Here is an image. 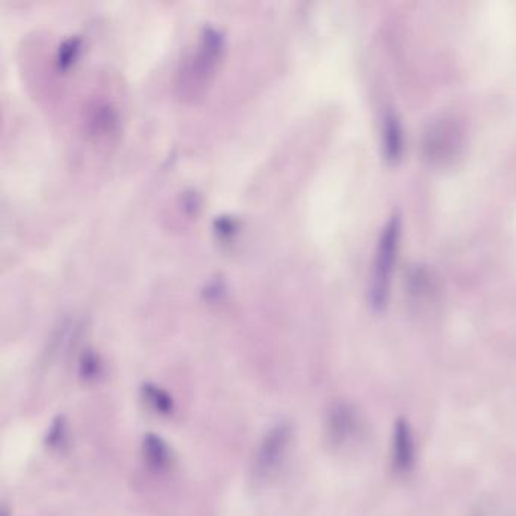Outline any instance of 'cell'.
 <instances>
[{
  "label": "cell",
  "mask_w": 516,
  "mask_h": 516,
  "mask_svg": "<svg viewBox=\"0 0 516 516\" xmlns=\"http://www.w3.org/2000/svg\"><path fill=\"white\" fill-rule=\"evenodd\" d=\"M143 397L151 409L161 415H170L174 409V402L169 392L151 383H145L143 386Z\"/></svg>",
  "instance_id": "52a82bcc"
},
{
  "label": "cell",
  "mask_w": 516,
  "mask_h": 516,
  "mask_svg": "<svg viewBox=\"0 0 516 516\" xmlns=\"http://www.w3.org/2000/svg\"><path fill=\"white\" fill-rule=\"evenodd\" d=\"M327 438L335 445L345 444L359 430V417L347 403L333 406L327 415Z\"/></svg>",
  "instance_id": "5b68a950"
},
{
  "label": "cell",
  "mask_w": 516,
  "mask_h": 516,
  "mask_svg": "<svg viewBox=\"0 0 516 516\" xmlns=\"http://www.w3.org/2000/svg\"><path fill=\"white\" fill-rule=\"evenodd\" d=\"M224 52V36L214 26L201 29L191 53L177 73V90L182 97L195 99L212 81Z\"/></svg>",
  "instance_id": "6da1fadb"
},
{
  "label": "cell",
  "mask_w": 516,
  "mask_h": 516,
  "mask_svg": "<svg viewBox=\"0 0 516 516\" xmlns=\"http://www.w3.org/2000/svg\"><path fill=\"white\" fill-rule=\"evenodd\" d=\"M400 229H402L400 228V218L397 215L391 217L386 226L383 228L379 244H377L371 286H369V300H371L374 309H383L388 302L392 267H394L398 250Z\"/></svg>",
  "instance_id": "7a4b0ae2"
},
{
  "label": "cell",
  "mask_w": 516,
  "mask_h": 516,
  "mask_svg": "<svg viewBox=\"0 0 516 516\" xmlns=\"http://www.w3.org/2000/svg\"><path fill=\"white\" fill-rule=\"evenodd\" d=\"M384 132H386V149H388V153L391 158H394L398 155V150L400 147H402V143H400V129H398V123L397 120H394V117L388 119V125H386V129H384Z\"/></svg>",
  "instance_id": "ba28073f"
},
{
  "label": "cell",
  "mask_w": 516,
  "mask_h": 516,
  "mask_svg": "<svg viewBox=\"0 0 516 516\" xmlns=\"http://www.w3.org/2000/svg\"><path fill=\"white\" fill-rule=\"evenodd\" d=\"M101 371L99 358L94 353H85L81 360V374L85 380L97 379Z\"/></svg>",
  "instance_id": "9c48e42d"
},
{
  "label": "cell",
  "mask_w": 516,
  "mask_h": 516,
  "mask_svg": "<svg viewBox=\"0 0 516 516\" xmlns=\"http://www.w3.org/2000/svg\"><path fill=\"white\" fill-rule=\"evenodd\" d=\"M291 442V427L280 423L268 430L256 452L254 459V476L260 480H268L278 472L285 462Z\"/></svg>",
  "instance_id": "3957f363"
},
{
  "label": "cell",
  "mask_w": 516,
  "mask_h": 516,
  "mask_svg": "<svg viewBox=\"0 0 516 516\" xmlns=\"http://www.w3.org/2000/svg\"><path fill=\"white\" fill-rule=\"evenodd\" d=\"M415 459L417 450L412 428L406 419H398L394 426V432H392V468L400 476H408L415 468Z\"/></svg>",
  "instance_id": "277c9868"
},
{
  "label": "cell",
  "mask_w": 516,
  "mask_h": 516,
  "mask_svg": "<svg viewBox=\"0 0 516 516\" xmlns=\"http://www.w3.org/2000/svg\"><path fill=\"white\" fill-rule=\"evenodd\" d=\"M65 434H67V432H65V424L62 419H58L53 423V426L50 427L49 430V438H47V442L50 447H61L64 442H65Z\"/></svg>",
  "instance_id": "30bf717a"
},
{
  "label": "cell",
  "mask_w": 516,
  "mask_h": 516,
  "mask_svg": "<svg viewBox=\"0 0 516 516\" xmlns=\"http://www.w3.org/2000/svg\"><path fill=\"white\" fill-rule=\"evenodd\" d=\"M143 456L145 463L153 471H165L171 463V452L161 436L149 433L143 441Z\"/></svg>",
  "instance_id": "8992f818"
}]
</instances>
